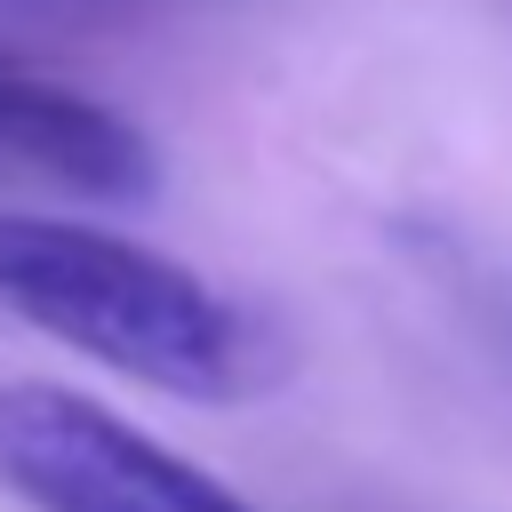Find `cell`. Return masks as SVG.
I'll return each mask as SVG.
<instances>
[{"instance_id":"1","label":"cell","mask_w":512,"mask_h":512,"mask_svg":"<svg viewBox=\"0 0 512 512\" xmlns=\"http://www.w3.org/2000/svg\"><path fill=\"white\" fill-rule=\"evenodd\" d=\"M0 304L176 400H248L272 384L264 328L216 280L104 224L0 216Z\"/></svg>"},{"instance_id":"2","label":"cell","mask_w":512,"mask_h":512,"mask_svg":"<svg viewBox=\"0 0 512 512\" xmlns=\"http://www.w3.org/2000/svg\"><path fill=\"white\" fill-rule=\"evenodd\" d=\"M0 488L32 512H256L104 400L40 376L0 384Z\"/></svg>"},{"instance_id":"3","label":"cell","mask_w":512,"mask_h":512,"mask_svg":"<svg viewBox=\"0 0 512 512\" xmlns=\"http://www.w3.org/2000/svg\"><path fill=\"white\" fill-rule=\"evenodd\" d=\"M0 160L32 168L48 184H72L88 200H144L160 184L152 136L136 120H120L112 104L16 64L0 48Z\"/></svg>"},{"instance_id":"4","label":"cell","mask_w":512,"mask_h":512,"mask_svg":"<svg viewBox=\"0 0 512 512\" xmlns=\"http://www.w3.org/2000/svg\"><path fill=\"white\" fill-rule=\"evenodd\" d=\"M8 16H24V24H72V32H112V24H136V16H152V8H168V0H0Z\"/></svg>"}]
</instances>
